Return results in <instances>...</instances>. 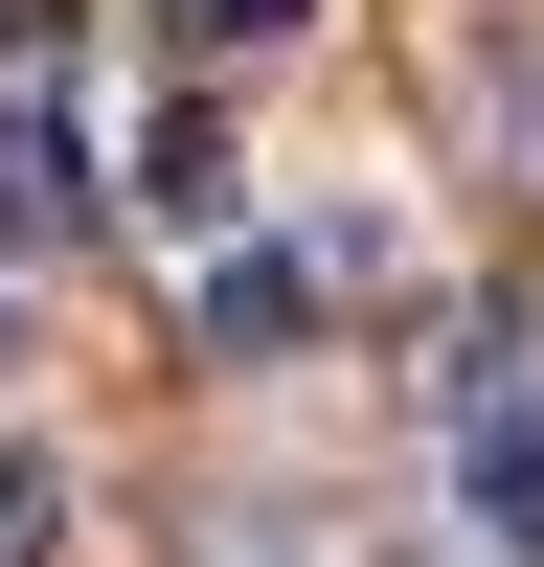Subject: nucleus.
<instances>
[{
	"label": "nucleus",
	"instance_id": "nucleus-3",
	"mask_svg": "<svg viewBox=\"0 0 544 567\" xmlns=\"http://www.w3.org/2000/svg\"><path fill=\"white\" fill-rule=\"evenodd\" d=\"M114 205L159 227V250H205V227H227V136H205V114H136V159H114Z\"/></svg>",
	"mask_w": 544,
	"mask_h": 567
},
{
	"label": "nucleus",
	"instance_id": "nucleus-1",
	"mask_svg": "<svg viewBox=\"0 0 544 567\" xmlns=\"http://www.w3.org/2000/svg\"><path fill=\"white\" fill-rule=\"evenodd\" d=\"M453 523L544 567V318H477L453 341Z\"/></svg>",
	"mask_w": 544,
	"mask_h": 567
},
{
	"label": "nucleus",
	"instance_id": "nucleus-5",
	"mask_svg": "<svg viewBox=\"0 0 544 567\" xmlns=\"http://www.w3.org/2000/svg\"><path fill=\"white\" fill-rule=\"evenodd\" d=\"M45 523H69V477H45L23 432H0V567H45Z\"/></svg>",
	"mask_w": 544,
	"mask_h": 567
},
{
	"label": "nucleus",
	"instance_id": "nucleus-2",
	"mask_svg": "<svg viewBox=\"0 0 544 567\" xmlns=\"http://www.w3.org/2000/svg\"><path fill=\"white\" fill-rule=\"evenodd\" d=\"M91 205H114V182H91V69H69V45H0V250H45V227H91Z\"/></svg>",
	"mask_w": 544,
	"mask_h": 567
},
{
	"label": "nucleus",
	"instance_id": "nucleus-4",
	"mask_svg": "<svg viewBox=\"0 0 544 567\" xmlns=\"http://www.w3.org/2000/svg\"><path fill=\"white\" fill-rule=\"evenodd\" d=\"M317 0H159V45H205V69H250V45H295Z\"/></svg>",
	"mask_w": 544,
	"mask_h": 567
}]
</instances>
